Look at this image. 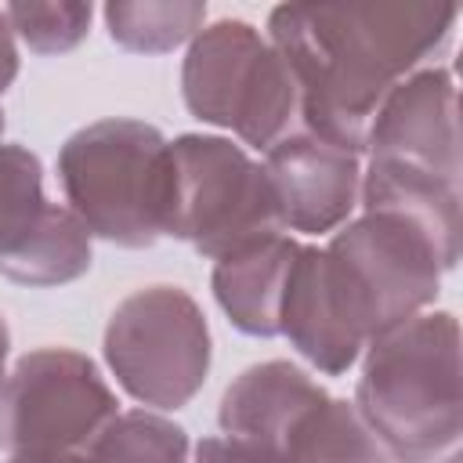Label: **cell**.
<instances>
[{"mask_svg":"<svg viewBox=\"0 0 463 463\" xmlns=\"http://www.w3.org/2000/svg\"><path fill=\"white\" fill-rule=\"evenodd\" d=\"M87 463H192V441L181 423L152 409H130L98 434Z\"/></svg>","mask_w":463,"mask_h":463,"instance_id":"19","label":"cell"},{"mask_svg":"<svg viewBox=\"0 0 463 463\" xmlns=\"http://www.w3.org/2000/svg\"><path fill=\"white\" fill-rule=\"evenodd\" d=\"M119 416L116 391L94 358L72 347H36L22 354L0 383V449L83 452Z\"/></svg>","mask_w":463,"mask_h":463,"instance_id":"7","label":"cell"},{"mask_svg":"<svg viewBox=\"0 0 463 463\" xmlns=\"http://www.w3.org/2000/svg\"><path fill=\"white\" fill-rule=\"evenodd\" d=\"M264 170L286 232L333 235L358 210L362 156H351L307 130H297L268 148Z\"/></svg>","mask_w":463,"mask_h":463,"instance_id":"10","label":"cell"},{"mask_svg":"<svg viewBox=\"0 0 463 463\" xmlns=\"http://www.w3.org/2000/svg\"><path fill=\"white\" fill-rule=\"evenodd\" d=\"M279 336H286L289 347L326 376H344L365 351L322 246L300 242L297 250L282 297Z\"/></svg>","mask_w":463,"mask_h":463,"instance_id":"11","label":"cell"},{"mask_svg":"<svg viewBox=\"0 0 463 463\" xmlns=\"http://www.w3.org/2000/svg\"><path fill=\"white\" fill-rule=\"evenodd\" d=\"M365 156L459 181V98L452 69L423 65L405 76L387 94L373 123Z\"/></svg>","mask_w":463,"mask_h":463,"instance_id":"9","label":"cell"},{"mask_svg":"<svg viewBox=\"0 0 463 463\" xmlns=\"http://www.w3.org/2000/svg\"><path fill=\"white\" fill-rule=\"evenodd\" d=\"M90 232L87 224L61 203L51 206L43 228L29 239V246L11 257L0 275L18 282V286H33V289H43V286H65L80 275H87L90 260H94V246H90Z\"/></svg>","mask_w":463,"mask_h":463,"instance_id":"16","label":"cell"},{"mask_svg":"<svg viewBox=\"0 0 463 463\" xmlns=\"http://www.w3.org/2000/svg\"><path fill=\"white\" fill-rule=\"evenodd\" d=\"M7 463H87L83 452H18Z\"/></svg>","mask_w":463,"mask_h":463,"instance_id":"23","label":"cell"},{"mask_svg":"<svg viewBox=\"0 0 463 463\" xmlns=\"http://www.w3.org/2000/svg\"><path fill=\"white\" fill-rule=\"evenodd\" d=\"M0 141H4V109H0Z\"/></svg>","mask_w":463,"mask_h":463,"instance_id":"26","label":"cell"},{"mask_svg":"<svg viewBox=\"0 0 463 463\" xmlns=\"http://www.w3.org/2000/svg\"><path fill=\"white\" fill-rule=\"evenodd\" d=\"M163 235L188 242L206 260L286 235L264 163L221 134L174 137Z\"/></svg>","mask_w":463,"mask_h":463,"instance_id":"5","label":"cell"},{"mask_svg":"<svg viewBox=\"0 0 463 463\" xmlns=\"http://www.w3.org/2000/svg\"><path fill=\"white\" fill-rule=\"evenodd\" d=\"M358 206L362 213H391L416 228L434 250L441 271H452L459 264V181L387 159H369V166L362 170Z\"/></svg>","mask_w":463,"mask_h":463,"instance_id":"13","label":"cell"},{"mask_svg":"<svg viewBox=\"0 0 463 463\" xmlns=\"http://www.w3.org/2000/svg\"><path fill=\"white\" fill-rule=\"evenodd\" d=\"M322 250L365 344L438 300L441 264L434 250L416 228L391 213L351 217Z\"/></svg>","mask_w":463,"mask_h":463,"instance_id":"8","label":"cell"},{"mask_svg":"<svg viewBox=\"0 0 463 463\" xmlns=\"http://www.w3.org/2000/svg\"><path fill=\"white\" fill-rule=\"evenodd\" d=\"M58 181L69 210L94 239L145 250L163 239L170 141L145 119H98L58 148Z\"/></svg>","mask_w":463,"mask_h":463,"instance_id":"3","label":"cell"},{"mask_svg":"<svg viewBox=\"0 0 463 463\" xmlns=\"http://www.w3.org/2000/svg\"><path fill=\"white\" fill-rule=\"evenodd\" d=\"M105 362L145 409H184L206 383L213 340L203 307L177 286H145L116 304L105 326Z\"/></svg>","mask_w":463,"mask_h":463,"instance_id":"6","label":"cell"},{"mask_svg":"<svg viewBox=\"0 0 463 463\" xmlns=\"http://www.w3.org/2000/svg\"><path fill=\"white\" fill-rule=\"evenodd\" d=\"M354 409L373 427L391 463H434L463 434L459 322L452 311H423L362 351Z\"/></svg>","mask_w":463,"mask_h":463,"instance_id":"2","label":"cell"},{"mask_svg":"<svg viewBox=\"0 0 463 463\" xmlns=\"http://www.w3.org/2000/svg\"><path fill=\"white\" fill-rule=\"evenodd\" d=\"M192 463H286V459L268 452V449H257V445H246V441L221 434V438H203L195 445Z\"/></svg>","mask_w":463,"mask_h":463,"instance_id":"21","label":"cell"},{"mask_svg":"<svg viewBox=\"0 0 463 463\" xmlns=\"http://www.w3.org/2000/svg\"><path fill=\"white\" fill-rule=\"evenodd\" d=\"M434 463H459V452H449L445 459H434Z\"/></svg>","mask_w":463,"mask_h":463,"instance_id":"25","label":"cell"},{"mask_svg":"<svg viewBox=\"0 0 463 463\" xmlns=\"http://www.w3.org/2000/svg\"><path fill=\"white\" fill-rule=\"evenodd\" d=\"M11 33L33 54H65L72 51L94 18V7L83 0H58V4H7L4 7Z\"/></svg>","mask_w":463,"mask_h":463,"instance_id":"20","label":"cell"},{"mask_svg":"<svg viewBox=\"0 0 463 463\" xmlns=\"http://www.w3.org/2000/svg\"><path fill=\"white\" fill-rule=\"evenodd\" d=\"M181 98L195 119L232 130L242 148L268 152L304 130L286 58L242 18H217L192 36L181 61Z\"/></svg>","mask_w":463,"mask_h":463,"instance_id":"4","label":"cell"},{"mask_svg":"<svg viewBox=\"0 0 463 463\" xmlns=\"http://www.w3.org/2000/svg\"><path fill=\"white\" fill-rule=\"evenodd\" d=\"M456 18L452 4H282L268 40L297 80L304 130L365 156L387 94L449 47Z\"/></svg>","mask_w":463,"mask_h":463,"instance_id":"1","label":"cell"},{"mask_svg":"<svg viewBox=\"0 0 463 463\" xmlns=\"http://www.w3.org/2000/svg\"><path fill=\"white\" fill-rule=\"evenodd\" d=\"M43 195V163L14 141H0V268L18 257L51 213Z\"/></svg>","mask_w":463,"mask_h":463,"instance_id":"18","label":"cell"},{"mask_svg":"<svg viewBox=\"0 0 463 463\" xmlns=\"http://www.w3.org/2000/svg\"><path fill=\"white\" fill-rule=\"evenodd\" d=\"M286 463H391L354 402L326 394L286 438Z\"/></svg>","mask_w":463,"mask_h":463,"instance_id":"15","label":"cell"},{"mask_svg":"<svg viewBox=\"0 0 463 463\" xmlns=\"http://www.w3.org/2000/svg\"><path fill=\"white\" fill-rule=\"evenodd\" d=\"M18 76V43H14V33H11V22L0 7V94L14 83Z\"/></svg>","mask_w":463,"mask_h":463,"instance_id":"22","label":"cell"},{"mask_svg":"<svg viewBox=\"0 0 463 463\" xmlns=\"http://www.w3.org/2000/svg\"><path fill=\"white\" fill-rule=\"evenodd\" d=\"M329 391L300 365L286 358L257 362L242 369L221 394L217 423L224 438L268 449L282 456L286 438Z\"/></svg>","mask_w":463,"mask_h":463,"instance_id":"12","label":"cell"},{"mask_svg":"<svg viewBox=\"0 0 463 463\" xmlns=\"http://www.w3.org/2000/svg\"><path fill=\"white\" fill-rule=\"evenodd\" d=\"M297 250L300 242L293 235H275L213 260V275H210L213 300L239 333L279 336L282 297Z\"/></svg>","mask_w":463,"mask_h":463,"instance_id":"14","label":"cell"},{"mask_svg":"<svg viewBox=\"0 0 463 463\" xmlns=\"http://www.w3.org/2000/svg\"><path fill=\"white\" fill-rule=\"evenodd\" d=\"M109 36L134 54H166L206 25L199 0H112L105 4Z\"/></svg>","mask_w":463,"mask_h":463,"instance_id":"17","label":"cell"},{"mask_svg":"<svg viewBox=\"0 0 463 463\" xmlns=\"http://www.w3.org/2000/svg\"><path fill=\"white\" fill-rule=\"evenodd\" d=\"M7 354H11V329H7V322L0 315V383L7 376Z\"/></svg>","mask_w":463,"mask_h":463,"instance_id":"24","label":"cell"}]
</instances>
